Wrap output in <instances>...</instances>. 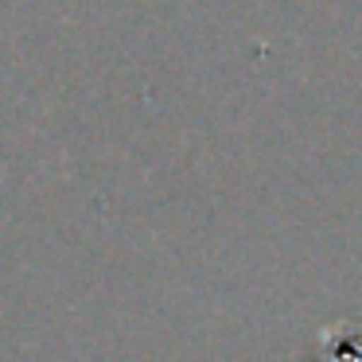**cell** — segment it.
<instances>
[{"mask_svg": "<svg viewBox=\"0 0 362 362\" xmlns=\"http://www.w3.org/2000/svg\"><path fill=\"white\" fill-rule=\"evenodd\" d=\"M320 362H362V331H346L343 339H327Z\"/></svg>", "mask_w": 362, "mask_h": 362, "instance_id": "cell-1", "label": "cell"}]
</instances>
